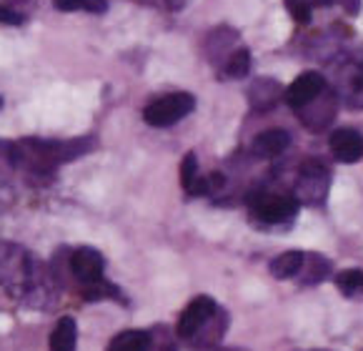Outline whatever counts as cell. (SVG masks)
Wrapping results in <instances>:
<instances>
[{
  "mask_svg": "<svg viewBox=\"0 0 363 351\" xmlns=\"http://www.w3.org/2000/svg\"><path fill=\"white\" fill-rule=\"evenodd\" d=\"M328 191V168L320 161L311 158L301 166L298 181H296V201L320 203Z\"/></svg>",
  "mask_w": 363,
  "mask_h": 351,
  "instance_id": "6",
  "label": "cell"
},
{
  "mask_svg": "<svg viewBox=\"0 0 363 351\" xmlns=\"http://www.w3.org/2000/svg\"><path fill=\"white\" fill-rule=\"evenodd\" d=\"M323 88H326L323 75L315 73V70H306L286 88V103L291 108H296V111H301V108L311 106L323 93Z\"/></svg>",
  "mask_w": 363,
  "mask_h": 351,
  "instance_id": "7",
  "label": "cell"
},
{
  "mask_svg": "<svg viewBox=\"0 0 363 351\" xmlns=\"http://www.w3.org/2000/svg\"><path fill=\"white\" fill-rule=\"evenodd\" d=\"M303 261H306L303 251H286V254L276 256V259L271 261V276L278 279V281L298 276L301 269H303Z\"/></svg>",
  "mask_w": 363,
  "mask_h": 351,
  "instance_id": "13",
  "label": "cell"
},
{
  "mask_svg": "<svg viewBox=\"0 0 363 351\" xmlns=\"http://www.w3.org/2000/svg\"><path fill=\"white\" fill-rule=\"evenodd\" d=\"M313 351H326V349H313Z\"/></svg>",
  "mask_w": 363,
  "mask_h": 351,
  "instance_id": "23",
  "label": "cell"
},
{
  "mask_svg": "<svg viewBox=\"0 0 363 351\" xmlns=\"http://www.w3.org/2000/svg\"><path fill=\"white\" fill-rule=\"evenodd\" d=\"M0 286L28 306L48 303V284L35 256L21 244L0 241Z\"/></svg>",
  "mask_w": 363,
  "mask_h": 351,
  "instance_id": "1",
  "label": "cell"
},
{
  "mask_svg": "<svg viewBox=\"0 0 363 351\" xmlns=\"http://www.w3.org/2000/svg\"><path fill=\"white\" fill-rule=\"evenodd\" d=\"M0 23H6V26H21L23 16L13 8H0Z\"/></svg>",
  "mask_w": 363,
  "mask_h": 351,
  "instance_id": "20",
  "label": "cell"
},
{
  "mask_svg": "<svg viewBox=\"0 0 363 351\" xmlns=\"http://www.w3.org/2000/svg\"><path fill=\"white\" fill-rule=\"evenodd\" d=\"M70 274H73L75 281L83 286L86 291V298H116L118 288L111 286V284L103 279V271H106V259H103L101 251L91 249V246H83V249H75L70 254Z\"/></svg>",
  "mask_w": 363,
  "mask_h": 351,
  "instance_id": "3",
  "label": "cell"
},
{
  "mask_svg": "<svg viewBox=\"0 0 363 351\" xmlns=\"http://www.w3.org/2000/svg\"><path fill=\"white\" fill-rule=\"evenodd\" d=\"M53 8L60 13H93V16H103L108 11V0H53Z\"/></svg>",
  "mask_w": 363,
  "mask_h": 351,
  "instance_id": "16",
  "label": "cell"
},
{
  "mask_svg": "<svg viewBox=\"0 0 363 351\" xmlns=\"http://www.w3.org/2000/svg\"><path fill=\"white\" fill-rule=\"evenodd\" d=\"M278 93H281V85L271 78H258L256 83L251 85L248 91V98H251V106L256 111H268V108L276 106Z\"/></svg>",
  "mask_w": 363,
  "mask_h": 351,
  "instance_id": "14",
  "label": "cell"
},
{
  "mask_svg": "<svg viewBox=\"0 0 363 351\" xmlns=\"http://www.w3.org/2000/svg\"><path fill=\"white\" fill-rule=\"evenodd\" d=\"M225 326H228V316L220 311L218 303L211 296H196L178 319L176 334L183 341L206 351L223 339Z\"/></svg>",
  "mask_w": 363,
  "mask_h": 351,
  "instance_id": "2",
  "label": "cell"
},
{
  "mask_svg": "<svg viewBox=\"0 0 363 351\" xmlns=\"http://www.w3.org/2000/svg\"><path fill=\"white\" fill-rule=\"evenodd\" d=\"M331 153L341 163H356L363 156V136L353 128H338L331 134Z\"/></svg>",
  "mask_w": 363,
  "mask_h": 351,
  "instance_id": "8",
  "label": "cell"
},
{
  "mask_svg": "<svg viewBox=\"0 0 363 351\" xmlns=\"http://www.w3.org/2000/svg\"><path fill=\"white\" fill-rule=\"evenodd\" d=\"M223 73L228 75V78H246L248 73H251V50L248 48H235L233 53L225 58L223 63Z\"/></svg>",
  "mask_w": 363,
  "mask_h": 351,
  "instance_id": "17",
  "label": "cell"
},
{
  "mask_svg": "<svg viewBox=\"0 0 363 351\" xmlns=\"http://www.w3.org/2000/svg\"><path fill=\"white\" fill-rule=\"evenodd\" d=\"M181 183L188 196H203V193H208V178H201V173H198L196 153H186V158H183Z\"/></svg>",
  "mask_w": 363,
  "mask_h": 351,
  "instance_id": "12",
  "label": "cell"
},
{
  "mask_svg": "<svg viewBox=\"0 0 363 351\" xmlns=\"http://www.w3.org/2000/svg\"><path fill=\"white\" fill-rule=\"evenodd\" d=\"M298 213V201L294 196H284V193H256L251 198V216L258 224L276 226V224H289Z\"/></svg>",
  "mask_w": 363,
  "mask_h": 351,
  "instance_id": "5",
  "label": "cell"
},
{
  "mask_svg": "<svg viewBox=\"0 0 363 351\" xmlns=\"http://www.w3.org/2000/svg\"><path fill=\"white\" fill-rule=\"evenodd\" d=\"M289 146H291L289 131H284V128H268V131H263V134H258L256 139H253L251 151L258 158H276V156L284 153Z\"/></svg>",
  "mask_w": 363,
  "mask_h": 351,
  "instance_id": "9",
  "label": "cell"
},
{
  "mask_svg": "<svg viewBox=\"0 0 363 351\" xmlns=\"http://www.w3.org/2000/svg\"><path fill=\"white\" fill-rule=\"evenodd\" d=\"M155 336L153 331L145 329H128L121 331L118 336H113L108 351H153Z\"/></svg>",
  "mask_w": 363,
  "mask_h": 351,
  "instance_id": "10",
  "label": "cell"
},
{
  "mask_svg": "<svg viewBox=\"0 0 363 351\" xmlns=\"http://www.w3.org/2000/svg\"><path fill=\"white\" fill-rule=\"evenodd\" d=\"M193 108H196V98L191 93H168V96L155 98L153 103L145 106L143 121L153 128H171L181 123L186 116H191Z\"/></svg>",
  "mask_w": 363,
  "mask_h": 351,
  "instance_id": "4",
  "label": "cell"
},
{
  "mask_svg": "<svg viewBox=\"0 0 363 351\" xmlns=\"http://www.w3.org/2000/svg\"><path fill=\"white\" fill-rule=\"evenodd\" d=\"M328 269H331V264H328V259H323V256L318 254H306V261H303V279H301V284L303 286H313V284H320L323 279L328 276Z\"/></svg>",
  "mask_w": 363,
  "mask_h": 351,
  "instance_id": "15",
  "label": "cell"
},
{
  "mask_svg": "<svg viewBox=\"0 0 363 351\" xmlns=\"http://www.w3.org/2000/svg\"><path fill=\"white\" fill-rule=\"evenodd\" d=\"M11 3H13V0H0V8H13ZM16 3H18V0H16Z\"/></svg>",
  "mask_w": 363,
  "mask_h": 351,
  "instance_id": "22",
  "label": "cell"
},
{
  "mask_svg": "<svg viewBox=\"0 0 363 351\" xmlns=\"http://www.w3.org/2000/svg\"><path fill=\"white\" fill-rule=\"evenodd\" d=\"M315 6H328V0H286L289 13L294 16L296 23H301V26L311 23V13H313Z\"/></svg>",
  "mask_w": 363,
  "mask_h": 351,
  "instance_id": "19",
  "label": "cell"
},
{
  "mask_svg": "<svg viewBox=\"0 0 363 351\" xmlns=\"http://www.w3.org/2000/svg\"><path fill=\"white\" fill-rule=\"evenodd\" d=\"M0 106H3V98H0Z\"/></svg>",
  "mask_w": 363,
  "mask_h": 351,
  "instance_id": "24",
  "label": "cell"
},
{
  "mask_svg": "<svg viewBox=\"0 0 363 351\" xmlns=\"http://www.w3.org/2000/svg\"><path fill=\"white\" fill-rule=\"evenodd\" d=\"M78 346V324L73 316H60L50 334V351H75Z\"/></svg>",
  "mask_w": 363,
  "mask_h": 351,
  "instance_id": "11",
  "label": "cell"
},
{
  "mask_svg": "<svg viewBox=\"0 0 363 351\" xmlns=\"http://www.w3.org/2000/svg\"><path fill=\"white\" fill-rule=\"evenodd\" d=\"M166 3H168V6H171V8H176V11H178V8H183V6H186L188 0H166Z\"/></svg>",
  "mask_w": 363,
  "mask_h": 351,
  "instance_id": "21",
  "label": "cell"
},
{
  "mask_svg": "<svg viewBox=\"0 0 363 351\" xmlns=\"http://www.w3.org/2000/svg\"><path fill=\"white\" fill-rule=\"evenodd\" d=\"M336 286L343 296H361L363 293V271L361 269H346L336 276Z\"/></svg>",
  "mask_w": 363,
  "mask_h": 351,
  "instance_id": "18",
  "label": "cell"
}]
</instances>
